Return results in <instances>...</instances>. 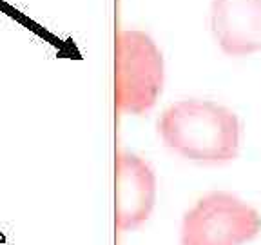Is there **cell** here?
I'll use <instances>...</instances> for the list:
<instances>
[{
    "mask_svg": "<svg viewBox=\"0 0 261 245\" xmlns=\"http://www.w3.org/2000/svg\"><path fill=\"white\" fill-rule=\"evenodd\" d=\"M163 143L191 162H232L240 153L241 124L238 114L211 100H179L163 111L158 120Z\"/></svg>",
    "mask_w": 261,
    "mask_h": 245,
    "instance_id": "1",
    "label": "cell"
},
{
    "mask_svg": "<svg viewBox=\"0 0 261 245\" xmlns=\"http://www.w3.org/2000/svg\"><path fill=\"white\" fill-rule=\"evenodd\" d=\"M163 57L143 31H118L114 42V102L123 113L143 114L163 89Z\"/></svg>",
    "mask_w": 261,
    "mask_h": 245,
    "instance_id": "2",
    "label": "cell"
},
{
    "mask_svg": "<svg viewBox=\"0 0 261 245\" xmlns=\"http://www.w3.org/2000/svg\"><path fill=\"white\" fill-rule=\"evenodd\" d=\"M261 231L259 212L227 191H212L196 202L181 222V245H243Z\"/></svg>",
    "mask_w": 261,
    "mask_h": 245,
    "instance_id": "3",
    "label": "cell"
},
{
    "mask_svg": "<svg viewBox=\"0 0 261 245\" xmlns=\"http://www.w3.org/2000/svg\"><path fill=\"white\" fill-rule=\"evenodd\" d=\"M156 202V176L149 163L129 151L116 156V216L118 231L145 224Z\"/></svg>",
    "mask_w": 261,
    "mask_h": 245,
    "instance_id": "4",
    "label": "cell"
},
{
    "mask_svg": "<svg viewBox=\"0 0 261 245\" xmlns=\"http://www.w3.org/2000/svg\"><path fill=\"white\" fill-rule=\"evenodd\" d=\"M211 31L228 57L261 51V0H211Z\"/></svg>",
    "mask_w": 261,
    "mask_h": 245,
    "instance_id": "5",
    "label": "cell"
}]
</instances>
